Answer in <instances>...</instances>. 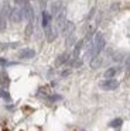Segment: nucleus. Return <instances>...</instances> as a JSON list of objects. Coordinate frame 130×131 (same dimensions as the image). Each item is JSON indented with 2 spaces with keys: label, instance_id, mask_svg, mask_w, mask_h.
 <instances>
[{
  "label": "nucleus",
  "instance_id": "1",
  "mask_svg": "<svg viewBox=\"0 0 130 131\" xmlns=\"http://www.w3.org/2000/svg\"><path fill=\"white\" fill-rule=\"evenodd\" d=\"M105 45H106V40H105L103 34L100 31H98L93 37V41H92V45H90V49L88 51V55L90 58L95 57V55H100V52L105 49Z\"/></svg>",
  "mask_w": 130,
  "mask_h": 131
},
{
  "label": "nucleus",
  "instance_id": "2",
  "mask_svg": "<svg viewBox=\"0 0 130 131\" xmlns=\"http://www.w3.org/2000/svg\"><path fill=\"white\" fill-rule=\"evenodd\" d=\"M99 86H100V89H103V90L112 92V90H116V89L119 88V82L116 79H113V78H105V80H102V82L99 83Z\"/></svg>",
  "mask_w": 130,
  "mask_h": 131
},
{
  "label": "nucleus",
  "instance_id": "3",
  "mask_svg": "<svg viewBox=\"0 0 130 131\" xmlns=\"http://www.w3.org/2000/svg\"><path fill=\"white\" fill-rule=\"evenodd\" d=\"M8 20H10L11 23H20L21 20H24L21 9H17V7L11 9L10 10V14H8Z\"/></svg>",
  "mask_w": 130,
  "mask_h": 131
},
{
  "label": "nucleus",
  "instance_id": "4",
  "mask_svg": "<svg viewBox=\"0 0 130 131\" xmlns=\"http://www.w3.org/2000/svg\"><path fill=\"white\" fill-rule=\"evenodd\" d=\"M21 12H23V17L25 18V20H33V17H34V12H33V9H31V6L25 2L24 4H23V7H21Z\"/></svg>",
  "mask_w": 130,
  "mask_h": 131
},
{
  "label": "nucleus",
  "instance_id": "5",
  "mask_svg": "<svg viewBox=\"0 0 130 131\" xmlns=\"http://www.w3.org/2000/svg\"><path fill=\"white\" fill-rule=\"evenodd\" d=\"M34 57H35V51L31 48H23L18 52V58H21V59H31Z\"/></svg>",
  "mask_w": 130,
  "mask_h": 131
},
{
  "label": "nucleus",
  "instance_id": "6",
  "mask_svg": "<svg viewBox=\"0 0 130 131\" xmlns=\"http://www.w3.org/2000/svg\"><path fill=\"white\" fill-rule=\"evenodd\" d=\"M69 57H71V55L68 54V52H65V54L59 55V57L57 58V61H55V65L59 66V65H64V63H67L68 61H69Z\"/></svg>",
  "mask_w": 130,
  "mask_h": 131
},
{
  "label": "nucleus",
  "instance_id": "7",
  "mask_svg": "<svg viewBox=\"0 0 130 131\" xmlns=\"http://www.w3.org/2000/svg\"><path fill=\"white\" fill-rule=\"evenodd\" d=\"M62 10V3L61 2H54L51 4V16H57Z\"/></svg>",
  "mask_w": 130,
  "mask_h": 131
},
{
  "label": "nucleus",
  "instance_id": "8",
  "mask_svg": "<svg viewBox=\"0 0 130 131\" xmlns=\"http://www.w3.org/2000/svg\"><path fill=\"white\" fill-rule=\"evenodd\" d=\"M50 23H51V13H48L47 10H44V12H42V21H41L42 27L47 28V27L50 26Z\"/></svg>",
  "mask_w": 130,
  "mask_h": 131
},
{
  "label": "nucleus",
  "instance_id": "9",
  "mask_svg": "<svg viewBox=\"0 0 130 131\" xmlns=\"http://www.w3.org/2000/svg\"><path fill=\"white\" fill-rule=\"evenodd\" d=\"M122 69L119 66H115V68H109L106 72H105V78H115L117 73H120Z\"/></svg>",
  "mask_w": 130,
  "mask_h": 131
},
{
  "label": "nucleus",
  "instance_id": "10",
  "mask_svg": "<svg viewBox=\"0 0 130 131\" xmlns=\"http://www.w3.org/2000/svg\"><path fill=\"white\" fill-rule=\"evenodd\" d=\"M45 35H47V40L50 41V42H51V41H54V40L57 38L55 30H54L51 26H48V27H47V31H45Z\"/></svg>",
  "mask_w": 130,
  "mask_h": 131
},
{
  "label": "nucleus",
  "instance_id": "11",
  "mask_svg": "<svg viewBox=\"0 0 130 131\" xmlns=\"http://www.w3.org/2000/svg\"><path fill=\"white\" fill-rule=\"evenodd\" d=\"M102 63V58L99 57V55H95V57H92V59H90V66H92L93 69L99 68Z\"/></svg>",
  "mask_w": 130,
  "mask_h": 131
},
{
  "label": "nucleus",
  "instance_id": "12",
  "mask_svg": "<svg viewBox=\"0 0 130 131\" xmlns=\"http://www.w3.org/2000/svg\"><path fill=\"white\" fill-rule=\"evenodd\" d=\"M122 124H123V120H122V118H115V120H112V121H110L109 125L112 128H120Z\"/></svg>",
  "mask_w": 130,
  "mask_h": 131
},
{
  "label": "nucleus",
  "instance_id": "13",
  "mask_svg": "<svg viewBox=\"0 0 130 131\" xmlns=\"http://www.w3.org/2000/svg\"><path fill=\"white\" fill-rule=\"evenodd\" d=\"M0 85H3V86L8 85V76L6 75V72H3V73L0 75Z\"/></svg>",
  "mask_w": 130,
  "mask_h": 131
},
{
  "label": "nucleus",
  "instance_id": "14",
  "mask_svg": "<svg viewBox=\"0 0 130 131\" xmlns=\"http://www.w3.org/2000/svg\"><path fill=\"white\" fill-rule=\"evenodd\" d=\"M62 97L59 96V94H51V96H47V100L50 103H55V102H58V100H61Z\"/></svg>",
  "mask_w": 130,
  "mask_h": 131
},
{
  "label": "nucleus",
  "instance_id": "15",
  "mask_svg": "<svg viewBox=\"0 0 130 131\" xmlns=\"http://www.w3.org/2000/svg\"><path fill=\"white\" fill-rule=\"evenodd\" d=\"M31 34H33V20L28 21V26H27V28H25V35L30 37Z\"/></svg>",
  "mask_w": 130,
  "mask_h": 131
},
{
  "label": "nucleus",
  "instance_id": "16",
  "mask_svg": "<svg viewBox=\"0 0 130 131\" xmlns=\"http://www.w3.org/2000/svg\"><path fill=\"white\" fill-rule=\"evenodd\" d=\"M0 97L4 99V100H7V102H10V94H8L6 90H3V89H0Z\"/></svg>",
  "mask_w": 130,
  "mask_h": 131
},
{
  "label": "nucleus",
  "instance_id": "17",
  "mask_svg": "<svg viewBox=\"0 0 130 131\" xmlns=\"http://www.w3.org/2000/svg\"><path fill=\"white\" fill-rule=\"evenodd\" d=\"M124 69H126L127 73L130 75V55L126 58V61H124Z\"/></svg>",
  "mask_w": 130,
  "mask_h": 131
},
{
  "label": "nucleus",
  "instance_id": "18",
  "mask_svg": "<svg viewBox=\"0 0 130 131\" xmlns=\"http://www.w3.org/2000/svg\"><path fill=\"white\" fill-rule=\"evenodd\" d=\"M69 73H71V71H64V72H62V75H61V76H62V78H64V76H68Z\"/></svg>",
  "mask_w": 130,
  "mask_h": 131
},
{
  "label": "nucleus",
  "instance_id": "19",
  "mask_svg": "<svg viewBox=\"0 0 130 131\" xmlns=\"http://www.w3.org/2000/svg\"><path fill=\"white\" fill-rule=\"evenodd\" d=\"M6 63H7V61H6V59H0V65H6Z\"/></svg>",
  "mask_w": 130,
  "mask_h": 131
},
{
  "label": "nucleus",
  "instance_id": "20",
  "mask_svg": "<svg viewBox=\"0 0 130 131\" xmlns=\"http://www.w3.org/2000/svg\"><path fill=\"white\" fill-rule=\"evenodd\" d=\"M14 3H16V4H21L23 0H14Z\"/></svg>",
  "mask_w": 130,
  "mask_h": 131
},
{
  "label": "nucleus",
  "instance_id": "21",
  "mask_svg": "<svg viewBox=\"0 0 130 131\" xmlns=\"http://www.w3.org/2000/svg\"><path fill=\"white\" fill-rule=\"evenodd\" d=\"M27 2H28V0H27Z\"/></svg>",
  "mask_w": 130,
  "mask_h": 131
}]
</instances>
